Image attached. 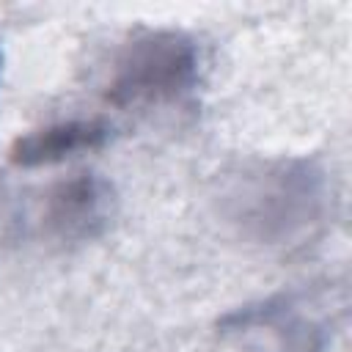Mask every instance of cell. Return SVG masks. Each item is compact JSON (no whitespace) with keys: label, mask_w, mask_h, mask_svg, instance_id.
I'll use <instances>...</instances> for the list:
<instances>
[{"label":"cell","mask_w":352,"mask_h":352,"mask_svg":"<svg viewBox=\"0 0 352 352\" xmlns=\"http://www.w3.org/2000/svg\"><path fill=\"white\" fill-rule=\"evenodd\" d=\"M104 138V129L99 124H60L44 132H36L25 140H19L11 151V157L19 165H38V162H52L60 160L72 151L99 146Z\"/></svg>","instance_id":"1"}]
</instances>
